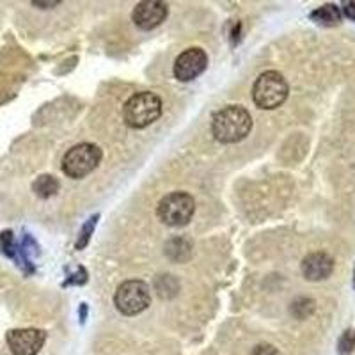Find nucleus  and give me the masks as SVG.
I'll return each instance as SVG.
<instances>
[{
	"mask_svg": "<svg viewBox=\"0 0 355 355\" xmlns=\"http://www.w3.org/2000/svg\"><path fill=\"white\" fill-rule=\"evenodd\" d=\"M252 130V117L243 107L227 105L215 112L211 119V133L222 144H236Z\"/></svg>",
	"mask_w": 355,
	"mask_h": 355,
	"instance_id": "1",
	"label": "nucleus"
},
{
	"mask_svg": "<svg viewBox=\"0 0 355 355\" xmlns=\"http://www.w3.org/2000/svg\"><path fill=\"white\" fill-rule=\"evenodd\" d=\"M162 116V100L155 93L142 91L128 98L123 107V117L130 128L141 130L153 125Z\"/></svg>",
	"mask_w": 355,
	"mask_h": 355,
	"instance_id": "2",
	"label": "nucleus"
},
{
	"mask_svg": "<svg viewBox=\"0 0 355 355\" xmlns=\"http://www.w3.org/2000/svg\"><path fill=\"white\" fill-rule=\"evenodd\" d=\"M290 87L279 71H265L252 85V100L263 110H274L286 101Z\"/></svg>",
	"mask_w": 355,
	"mask_h": 355,
	"instance_id": "3",
	"label": "nucleus"
},
{
	"mask_svg": "<svg viewBox=\"0 0 355 355\" xmlns=\"http://www.w3.org/2000/svg\"><path fill=\"white\" fill-rule=\"evenodd\" d=\"M196 214L194 198L187 192H171L162 198L157 206V215L171 227L187 226Z\"/></svg>",
	"mask_w": 355,
	"mask_h": 355,
	"instance_id": "4",
	"label": "nucleus"
},
{
	"mask_svg": "<svg viewBox=\"0 0 355 355\" xmlns=\"http://www.w3.org/2000/svg\"><path fill=\"white\" fill-rule=\"evenodd\" d=\"M101 157L103 155L96 144L82 142V144L73 146L62 158V173L73 180H80L100 166Z\"/></svg>",
	"mask_w": 355,
	"mask_h": 355,
	"instance_id": "5",
	"label": "nucleus"
},
{
	"mask_svg": "<svg viewBox=\"0 0 355 355\" xmlns=\"http://www.w3.org/2000/svg\"><path fill=\"white\" fill-rule=\"evenodd\" d=\"M151 302V291L150 286L144 281H125L119 284L116 295H114V304L117 311L126 316H135L150 306Z\"/></svg>",
	"mask_w": 355,
	"mask_h": 355,
	"instance_id": "6",
	"label": "nucleus"
},
{
	"mask_svg": "<svg viewBox=\"0 0 355 355\" xmlns=\"http://www.w3.org/2000/svg\"><path fill=\"white\" fill-rule=\"evenodd\" d=\"M208 66V55L202 49H187L174 61V77L182 82H190L198 78Z\"/></svg>",
	"mask_w": 355,
	"mask_h": 355,
	"instance_id": "7",
	"label": "nucleus"
},
{
	"mask_svg": "<svg viewBox=\"0 0 355 355\" xmlns=\"http://www.w3.org/2000/svg\"><path fill=\"white\" fill-rule=\"evenodd\" d=\"M46 334L40 329H15L8 332V345L15 355H37Z\"/></svg>",
	"mask_w": 355,
	"mask_h": 355,
	"instance_id": "8",
	"label": "nucleus"
},
{
	"mask_svg": "<svg viewBox=\"0 0 355 355\" xmlns=\"http://www.w3.org/2000/svg\"><path fill=\"white\" fill-rule=\"evenodd\" d=\"M167 9L166 2H160V0H144V2H139L135 6L132 12L133 24L137 25L142 31H151V28L158 27L162 21L167 18Z\"/></svg>",
	"mask_w": 355,
	"mask_h": 355,
	"instance_id": "9",
	"label": "nucleus"
},
{
	"mask_svg": "<svg viewBox=\"0 0 355 355\" xmlns=\"http://www.w3.org/2000/svg\"><path fill=\"white\" fill-rule=\"evenodd\" d=\"M334 270V259L325 252H313L302 261V274L309 281H323Z\"/></svg>",
	"mask_w": 355,
	"mask_h": 355,
	"instance_id": "10",
	"label": "nucleus"
},
{
	"mask_svg": "<svg viewBox=\"0 0 355 355\" xmlns=\"http://www.w3.org/2000/svg\"><path fill=\"white\" fill-rule=\"evenodd\" d=\"M311 20H315L316 24L320 25H327V27H332V25H338L341 21V11L336 8L334 4L322 6L320 9L311 12Z\"/></svg>",
	"mask_w": 355,
	"mask_h": 355,
	"instance_id": "11",
	"label": "nucleus"
},
{
	"mask_svg": "<svg viewBox=\"0 0 355 355\" xmlns=\"http://www.w3.org/2000/svg\"><path fill=\"white\" fill-rule=\"evenodd\" d=\"M59 189H61L59 182L53 176H50V174H43V176H40L33 183V190L43 199H49L52 196H55L59 192Z\"/></svg>",
	"mask_w": 355,
	"mask_h": 355,
	"instance_id": "12",
	"label": "nucleus"
},
{
	"mask_svg": "<svg viewBox=\"0 0 355 355\" xmlns=\"http://www.w3.org/2000/svg\"><path fill=\"white\" fill-rule=\"evenodd\" d=\"M313 311H315V302L311 299H299L291 304V315L297 316L299 320H304L309 315H313Z\"/></svg>",
	"mask_w": 355,
	"mask_h": 355,
	"instance_id": "13",
	"label": "nucleus"
},
{
	"mask_svg": "<svg viewBox=\"0 0 355 355\" xmlns=\"http://www.w3.org/2000/svg\"><path fill=\"white\" fill-rule=\"evenodd\" d=\"M96 220H98V215H96V217L89 218L87 224H85V226L82 227L80 239H78V242H77V249H84V247L87 245L89 239H91V233H93L94 226H96Z\"/></svg>",
	"mask_w": 355,
	"mask_h": 355,
	"instance_id": "14",
	"label": "nucleus"
},
{
	"mask_svg": "<svg viewBox=\"0 0 355 355\" xmlns=\"http://www.w3.org/2000/svg\"><path fill=\"white\" fill-rule=\"evenodd\" d=\"M354 348H355V332L347 331L343 334V338L339 339V354L350 355Z\"/></svg>",
	"mask_w": 355,
	"mask_h": 355,
	"instance_id": "15",
	"label": "nucleus"
},
{
	"mask_svg": "<svg viewBox=\"0 0 355 355\" xmlns=\"http://www.w3.org/2000/svg\"><path fill=\"white\" fill-rule=\"evenodd\" d=\"M252 355H279L277 348L272 347V345H258L252 352Z\"/></svg>",
	"mask_w": 355,
	"mask_h": 355,
	"instance_id": "16",
	"label": "nucleus"
},
{
	"mask_svg": "<svg viewBox=\"0 0 355 355\" xmlns=\"http://www.w3.org/2000/svg\"><path fill=\"white\" fill-rule=\"evenodd\" d=\"M345 15H347L350 20L355 21V2H348V4H345Z\"/></svg>",
	"mask_w": 355,
	"mask_h": 355,
	"instance_id": "17",
	"label": "nucleus"
},
{
	"mask_svg": "<svg viewBox=\"0 0 355 355\" xmlns=\"http://www.w3.org/2000/svg\"><path fill=\"white\" fill-rule=\"evenodd\" d=\"M61 2H41V0H34L33 6H36V8H43V9H49V8H55V6H59Z\"/></svg>",
	"mask_w": 355,
	"mask_h": 355,
	"instance_id": "18",
	"label": "nucleus"
},
{
	"mask_svg": "<svg viewBox=\"0 0 355 355\" xmlns=\"http://www.w3.org/2000/svg\"><path fill=\"white\" fill-rule=\"evenodd\" d=\"M354 284H355V281H354Z\"/></svg>",
	"mask_w": 355,
	"mask_h": 355,
	"instance_id": "19",
	"label": "nucleus"
}]
</instances>
